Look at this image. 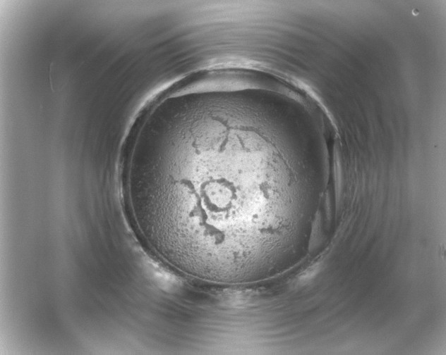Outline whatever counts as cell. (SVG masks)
I'll use <instances>...</instances> for the list:
<instances>
[{"label": "cell", "instance_id": "7a4b0ae2", "mask_svg": "<svg viewBox=\"0 0 446 355\" xmlns=\"http://www.w3.org/2000/svg\"><path fill=\"white\" fill-rule=\"evenodd\" d=\"M317 267H313L307 270L303 275H301L300 280H306L310 279L317 272Z\"/></svg>", "mask_w": 446, "mask_h": 355}, {"label": "cell", "instance_id": "6da1fadb", "mask_svg": "<svg viewBox=\"0 0 446 355\" xmlns=\"http://www.w3.org/2000/svg\"><path fill=\"white\" fill-rule=\"evenodd\" d=\"M257 111L214 104L136 137L126 172L141 236L188 275L244 284L277 273L288 178Z\"/></svg>", "mask_w": 446, "mask_h": 355}]
</instances>
